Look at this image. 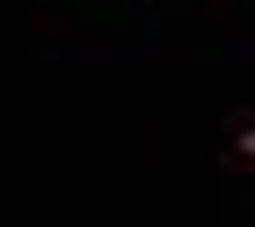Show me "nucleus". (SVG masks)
I'll return each instance as SVG.
<instances>
[]
</instances>
